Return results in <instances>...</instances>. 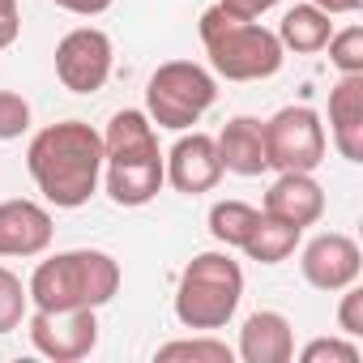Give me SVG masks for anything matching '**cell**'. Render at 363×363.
Masks as SVG:
<instances>
[{"mask_svg": "<svg viewBox=\"0 0 363 363\" xmlns=\"http://www.w3.org/2000/svg\"><path fill=\"white\" fill-rule=\"evenodd\" d=\"M103 171H107V197L124 210H141L158 197L167 162L145 111H116L103 133Z\"/></svg>", "mask_w": 363, "mask_h": 363, "instance_id": "2", "label": "cell"}, {"mask_svg": "<svg viewBox=\"0 0 363 363\" xmlns=\"http://www.w3.org/2000/svg\"><path fill=\"white\" fill-rule=\"evenodd\" d=\"M257 218H261V210L248 206V201H218L210 210V235L218 244H227V248H244V240L252 235Z\"/></svg>", "mask_w": 363, "mask_h": 363, "instance_id": "19", "label": "cell"}, {"mask_svg": "<svg viewBox=\"0 0 363 363\" xmlns=\"http://www.w3.org/2000/svg\"><path fill=\"white\" fill-rule=\"evenodd\" d=\"M329 133L346 162H363V73H342L329 90Z\"/></svg>", "mask_w": 363, "mask_h": 363, "instance_id": "14", "label": "cell"}, {"mask_svg": "<svg viewBox=\"0 0 363 363\" xmlns=\"http://www.w3.org/2000/svg\"><path fill=\"white\" fill-rule=\"evenodd\" d=\"M359 346L346 342V337H312L303 350H299V363H359Z\"/></svg>", "mask_w": 363, "mask_h": 363, "instance_id": "23", "label": "cell"}, {"mask_svg": "<svg viewBox=\"0 0 363 363\" xmlns=\"http://www.w3.org/2000/svg\"><path fill=\"white\" fill-rule=\"evenodd\" d=\"M171 359H189V363H231L235 350L218 337H179V342H167L158 346V363H171Z\"/></svg>", "mask_w": 363, "mask_h": 363, "instance_id": "20", "label": "cell"}, {"mask_svg": "<svg viewBox=\"0 0 363 363\" xmlns=\"http://www.w3.org/2000/svg\"><path fill=\"white\" fill-rule=\"evenodd\" d=\"M240 359L244 363H291L295 359V329L282 312H252L240 329Z\"/></svg>", "mask_w": 363, "mask_h": 363, "instance_id": "15", "label": "cell"}, {"mask_svg": "<svg viewBox=\"0 0 363 363\" xmlns=\"http://www.w3.org/2000/svg\"><path fill=\"white\" fill-rule=\"evenodd\" d=\"M274 5H282V0H218V9L231 13V18H244V22H257L265 18Z\"/></svg>", "mask_w": 363, "mask_h": 363, "instance_id": "26", "label": "cell"}, {"mask_svg": "<svg viewBox=\"0 0 363 363\" xmlns=\"http://www.w3.org/2000/svg\"><path fill=\"white\" fill-rule=\"evenodd\" d=\"M312 5H316V9H325L329 18H337V13H354L363 0H312Z\"/></svg>", "mask_w": 363, "mask_h": 363, "instance_id": "29", "label": "cell"}, {"mask_svg": "<svg viewBox=\"0 0 363 363\" xmlns=\"http://www.w3.org/2000/svg\"><path fill=\"white\" fill-rule=\"evenodd\" d=\"M26 167L39 193L56 210H82L103 179V133L86 120H60L35 133L26 150Z\"/></svg>", "mask_w": 363, "mask_h": 363, "instance_id": "1", "label": "cell"}, {"mask_svg": "<svg viewBox=\"0 0 363 363\" xmlns=\"http://www.w3.org/2000/svg\"><path fill=\"white\" fill-rule=\"evenodd\" d=\"M214 141H218L223 171H231V175H261V171H269V158H265V124L261 120L235 116V120H227V128Z\"/></svg>", "mask_w": 363, "mask_h": 363, "instance_id": "16", "label": "cell"}, {"mask_svg": "<svg viewBox=\"0 0 363 363\" xmlns=\"http://www.w3.org/2000/svg\"><path fill=\"white\" fill-rule=\"evenodd\" d=\"M30 342L52 363H77L99 346V316H94V308H69V312L35 308Z\"/></svg>", "mask_w": 363, "mask_h": 363, "instance_id": "9", "label": "cell"}, {"mask_svg": "<svg viewBox=\"0 0 363 363\" xmlns=\"http://www.w3.org/2000/svg\"><path fill=\"white\" fill-rule=\"evenodd\" d=\"M265 214L291 223V227H312L325 214V189L312 179V171H282L274 189L265 193Z\"/></svg>", "mask_w": 363, "mask_h": 363, "instance_id": "13", "label": "cell"}, {"mask_svg": "<svg viewBox=\"0 0 363 363\" xmlns=\"http://www.w3.org/2000/svg\"><path fill=\"white\" fill-rule=\"evenodd\" d=\"M56 9H65V13H77V18H99V13H107L116 0H52Z\"/></svg>", "mask_w": 363, "mask_h": 363, "instance_id": "28", "label": "cell"}, {"mask_svg": "<svg viewBox=\"0 0 363 363\" xmlns=\"http://www.w3.org/2000/svg\"><path fill=\"white\" fill-rule=\"evenodd\" d=\"M329 65L337 73H363V26H346L337 35H329Z\"/></svg>", "mask_w": 363, "mask_h": 363, "instance_id": "22", "label": "cell"}, {"mask_svg": "<svg viewBox=\"0 0 363 363\" xmlns=\"http://www.w3.org/2000/svg\"><path fill=\"white\" fill-rule=\"evenodd\" d=\"M337 325H342V333H346V337H359V333H363V291H359L354 282H350V286L342 291Z\"/></svg>", "mask_w": 363, "mask_h": 363, "instance_id": "25", "label": "cell"}, {"mask_svg": "<svg viewBox=\"0 0 363 363\" xmlns=\"http://www.w3.org/2000/svg\"><path fill=\"white\" fill-rule=\"evenodd\" d=\"M299 269H303L308 286H316V291H346L363 274V252L350 235L320 231L316 240H308V248L299 257Z\"/></svg>", "mask_w": 363, "mask_h": 363, "instance_id": "10", "label": "cell"}, {"mask_svg": "<svg viewBox=\"0 0 363 363\" xmlns=\"http://www.w3.org/2000/svg\"><path fill=\"white\" fill-rule=\"evenodd\" d=\"M30 128V103L13 90H0V141H18Z\"/></svg>", "mask_w": 363, "mask_h": 363, "instance_id": "24", "label": "cell"}, {"mask_svg": "<svg viewBox=\"0 0 363 363\" xmlns=\"http://www.w3.org/2000/svg\"><path fill=\"white\" fill-rule=\"evenodd\" d=\"M162 162H167L171 189L184 193V197H201V193L218 189V179L227 175V171H223V158H218V141H214L210 133H189V137H179Z\"/></svg>", "mask_w": 363, "mask_h": 363, "instance_id": "11", "label": "cell"}, {"mask_svg": "<svg viewBox=\"0 0 363 363\" xmlns=\"http://www.w3.org/2000/svg\"><path fill=\"white\" fill-rule=\"evenodd\" d=\"M244 299V269L227 252H197L175 286V320L184 329H223Z\"/></svg>", "mask_w": 363, "mask_h": 363, "instance_id": "5", "label": "cell"}, {"mask_svg": "<svg viewBox=\"0 0 363 363\" xmlns=\"http://www.w3.org/2000/svg\"><path fill=\"white\" fill-rule=\"evenodd\" d=\"M299 235H303L299 227H291V223H282V218H274V214L261 210L252 235L244 240V252H248L257 265H282V261L299 248Z\"/></svg>", "mask_w": 363, "mask_h": 363, "instance_id": "18", "label": "cell"}, {"mask_svg": "<svg viewBox=\"0 0 363 363\" xmlns=\"http://www.w3.org/2000/svg\"><path fill=\"white\" fill-rule=\"evenodd\" d=\"M197 30H201V43H206V56H210L214 73L227 77V82H265L286 60L274 30H265L261 22L231 18L218 5L201 13Z\"/></svg>", "mask_w": 363, "mask_h": 363, "instance_id": "4", "label": "cell"}, {"mask_svg": "<svg viewBox=\"0 0 363 363\" xmlns=\"http://www.w3.org/2000/svg\"><path fill=\"white\" fill-rule=\"evenodd\" d=\"M120 291V261L99 248H73L39 261V269L26 282V295L43 312H69V308H103Z\"/></svg>", "mask_w": 363, "mask_h": 363, "instance_id": "3", "label": "cell"}, {"mask_svg": "<svg viewBox=\"0 0 363 363\" xmlns=\"http://www.w3.org/2000/svg\"><path fill=\"white\" fill-rule=\"evenodd\" d=\"M18 35H22V13H18V0H0V52H5Z\"/></svg>", "mask_w": 363, "mask_h": 363, "instance_id": "27", "label": "cell"}, {"mask_svg": "<svg viewBox=\"0 0 363 363\" xmlns=\"http://www.w3.org/2000/svg\"><path fill=\"white\" fill-rule=\"evenodd\" d=\"M218 99V82L210 69L193 65V60H167L150 73L145 86V116L158 128H175L184 133L193 128Z\"/></svg>", "mask_w": 363, "mask_h": 363, "instance_id": "6", "label": "cell"}, {"mask_svg": "<svg viewBox=\"0 0 363 363\" xmlns=\"http://www.w3.org/2000/svg\"><path fill=\"white\" fill-rule=\"evenodd\" d=\"M52 235V214L39 201H0V257H39Z\"/></svg>", "mask_w": 363, "mask_h": 363, "instance_id": "12", "label": "cell"}, {"mask_svg": "<svg viewBox=\"0 0 363 363\" xmlns=\"http://www.w3.org/2000/svg\"><path fill=\"white\" fill-rule=\"evenodd\" d=\"M274 35H278L282 52L312 56V52H325V43H329V35H333V22H329V13L316 9V5H295V9L282 13V22H278Z\"/></svg>", "mask_w": 363, "mask_h": 363, "instance_id": "17", "label": "cell"}, {"mask_svg": "<svg viewBox=\"0 0 363 363\" xmlns=\"http://www.w3.org/2000/svg\"><path fill=\"white\" fill-rule=\"evenodd\" d=\"M325 124L312 107H282L265 124V158L278 171H316L325 162Z\"/></svg>", "mask_w": 363, "mask_h": 363, "instance_id": "7", "label": "cell"}, {"mask_svg": "<svg viewBox=\"0 0 363 363\" xmlns=\"http://www.w3.org/2000/svg\"><path fill=\"white\" fill-rule=\"evenodd\" d=\"M111 39L99 26H77L56 43V77L73 94H94L111 77Z\"/></svg>", "mask_w": 363, "mask_h": 363, "instance_id": "8", "label": "cell"}, {"mask_svg": "<svg viewBox=\"0 0 363 363\" xmlns=\"http://www.w3.org/2000/svg\"><path fill=\"white\" fill-rule=\"evenodd\" d=\"M26 303H30V295H26L22 278H18L13 269L0 265V333H13V329L22 325Z\"/></svg>", "mask_w": 363, "mask_h": 363, "instance_id": "21", "label": "cell"}]
</instances>
